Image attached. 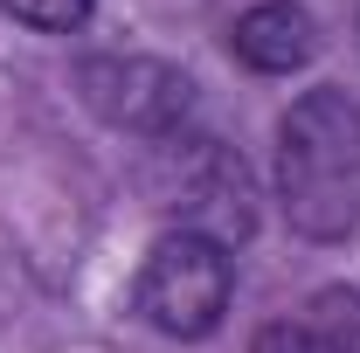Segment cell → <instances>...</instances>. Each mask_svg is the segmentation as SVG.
<instances>
[{"label": "cell", "instance_id": "cell-1", "mask_svg": "<svg viewBox=\"0 0 360 353\" xmlns=\"http://www.w3.org/2000/svg\"><path fill=\"white\" fill-rule=\"evenodd\" d=\"M277 201L312 243L360 229V104L354 90L319 84L277 118Z\"/></svg>", "mask_w": 360, "mask_h": 353}, {"label": "cell", "instance_id": "cell-2", "mask_svg": "<svg viewBox=\"0 0 360 353\" xmlns=\"http://www.w3.org/2000/svg\"><path fill=\"white\" fill-rule=\"evenodd\" d=\"M139 319L167 340H208L222 326L229 298H236V264L222 243L194 236V229H167L146 264H139Z\"/></svg>", "mask_w": 360, "mask_h": 353}, {"label": "cell", "instance_id": "cell-3", "mask_svg": "<svg viewBox=\"0 0 360 353\" xmlns=\"http://www.w3.org/2000/svg\"><path fill=\"white\" fill-rule=\"evenodd\" d=\"M77 90L104 125L139 139H180L187 111H194V77L160 56H90L77 70Z\"/></svg>", "mask_w": 360, "mask_h": 353}, {"label": "cell", "instance_id": "cell-4", "mask_svg": "<svg viewBox=\"0 0 360 353\" xmlns=\"http://www.w3.org/2000/svg\"><path fill=\"white\" fill-rule=\"evenodd\" d=\"M174 208H180V229H194V236L236 250V243L257 229V187H250V167H243L229 146H215V139L187 146V153H180Z\"/></svg>", "mask_w": 360, "mask_h": 353}, {"label": "cell", "instance_id": "cell-5", "mask_svg": "<svg viewBox=\"0 0 360 353\" xmlns=\"http://www.w3.org/2000/svg\"><path fill=\"white\" fill-rule=\"evenodd\" d=\"M229 49H236V63L257 70V77H291V70H305L319 56V21L305 7H291V0H264V7L236 14Z\"/></svg>", "mask_w": 360, "mask_h": 353}, {"label": "cell", "instance_id": "cell-6", "mask_svg": "<svg viewBox=\"0 0 360 353\" xmlns=\"http://www.w3.org/2000/svg\"><path fill=\"white\" fill-rule=\"evenodd\" d=\"M312 326L326 333L333 353H360V298L354 291H319L312 298Z\"/></svg>", "mask_w": 360, "mask_h": 353}, {"label": "cell", "instance_id": "cell-7", "mask_svg": "<svg viewBox=\"0 0 360 353\" xmlns=\"http://www.w3.org/2000/svg\"><path fill=\"white\" fill-rule=\"evenodd\" d=\"M14 21H28V28H42V35H70V28H84L90 7L97 0H0Z\"/></svg>", "mask_w": 360, "mask_h": 353}, {"label": "cell", "instance_id": "cell-8", "mask_svg": "<svg viewBox=\"0 0 360 353\" xmlns=\"http://www.w3.org/2000/svg\"><path fill=\"white\" fill-rule=\"evenodd\" d=\"M250 353H333V347H326V333L312 319H277V326H264L250 340Z\"/></svg>", "mask_w": 360, "mask_h": 353}]
</instances>
